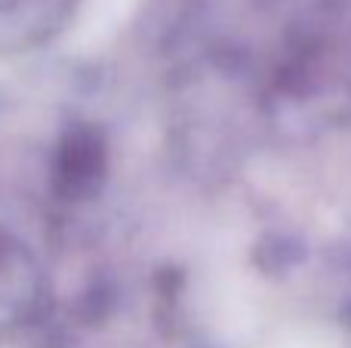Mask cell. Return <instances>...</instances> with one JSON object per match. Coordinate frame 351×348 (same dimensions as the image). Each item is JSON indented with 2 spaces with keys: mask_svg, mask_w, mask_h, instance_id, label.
Instances as JSON below:
<instances>
[{
  "mask_svg": "<svg viewBox=\"0 0 351 348\" xmlns=\"http://www.w3.org/2000/svg\"><path fill=\"white\" fill-rule=\"evenodd\" d=\"M86 0H0V55L49 43Z\"/></svg>",
  "mask_w": 351,
  "mask_h": 348,
  "instance_id": "cell-1",
  "label": "cell"
}]
</instances>
